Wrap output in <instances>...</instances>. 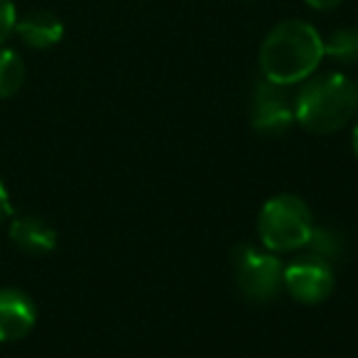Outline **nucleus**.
Returning <instances> with one entry per match:
<instances>
[{
	"mask_svg": "<svg viewBox=\"0 0 358 358\" xmlns=\"http://www.w3.org/2000/svg\"><path fill=\"white\" fill-rule=\"evenodd\" d=\"M324 59V37L307 20L287 17L270 27L258 52L263 79L280 86H297L317 74Z\"/></svg>",
	"mask_w": 358,
	"mask_h": 358,
	"instance_id": "1",
	"label": "nucleus"
},
{
	"mask_svg": "<svg viewBox=\"0 0 358 358\" xmlns=\"http://www.w3.org/2000/svg\"><path fill=\"white\" fill-rule=\"evenodd\" d=\"M356 113V81L338 71L309 76L294 94V120L309 133L331 135L351 123Z\"/></svg>",
	"mask_w": 358,
	"mask_h": 358,
	"instance_id": "2",
	"label": "nucleus"
},
{
	"mask_svg": "<svg viewBox=\"0 0 358 358\" xmlns=\"http://www.w3.org/2000/svg\"><path fill=\"white\" fill-rule=\"evenodd\" d=\"M314 216L307 201L297 194H278L268 199L258 216V236L265 250L275 255L294 253L307 245L314 229Z\"/></svg>",
	"mask_w": 358,
	"mask_h": 358,
	"instance_id": "3",
	"label": "nucleus"
},
{
	"mask_svg": "<svg viewBox=\"0 0 358 358\" xmlns=\"http://www.w3.org/2000/svg\"><path fill=\"white\" fill-rule=\"evenodd\" d=\"M285 265L275 253L243 243L234 250L236 287L250 302L265 304L282 292Z\"/></svg>",
	"mask_w": 358,
	"mask_h": 358,
	"instance_id": "4",
	"label": "nucleus"
},
{
	"mask_svg": "<svg viewBox=\"0 0 358 358\" xmlns=\"http://www.w3.org/2000/svg\"><path fill=\"white\" fill-rule=\"evenodd\" d=\"M334 265L312 253H304L285 265L282 289L299 304H319L334 292Z\"/></svg>",
	"mask_w": 358,
	"mask_h": 358,
	"instance_id": "5",
	"label": "nucleus"
},
{
	"mask_svg": "<svg viewBox=\"0 0 358 358\" xmlns=\"http://www.w3.org/2000/svg\"><path fill=\"white\" fill-rule=\"evenodd\" d=\"M294 123H297L294 120V96L289 94V86L260 79L253 89V99H250V125L255 128V133L282 135Z\"/></svg>",
	"mask_w": 358,
	"mask_h": 358,
	"instance_id": "6",
	"label": "nucleus"
},
{
	"mask_svg": "<svg viewBox=\"0 0 358 358\" xmlns=\"http://www.w3.org/2000/svg\"><path fill=\"white\" fill-rule=\"evenodd\" d=\"M37 307L22 289H0V343L20 341L35 329Z\"/></svg>",
	"mask_w": 358,
	"mask_h": 358,
	"instance_id": "7",
	"label": "nucleus"
},
{
	"mask_svg": "<svg viewBox=\"0 0 358 358\" xmlns=\"http://www.w3.org/2000/svg\"><path fill=\"white\" fill-rule=\"evenodd\" d=\"M15 32L32 50H50V47L59 45L64 37V22L52 10H32L17 17Z\"/></svg>",
	"mask_w": 358,
	"mask_h": 358,
	"instance_id": "8",
	"label": "nucleus"
},
{
	"mask_svg": "<svg viewBox=\"0 0 358 358\" xmlns=\"http://www.w3.org/2000/svg\"><path fill=\"white\" fill-rule=\"evenodd\" d=\"M10 241L27 255H47L57 248V231L40 216H20L10 224Z\"/></svg>",
	"mask_w": 358,
	"mask_h": 358,
	"instance_id": "9",
	"label": "nucleus"
},
{
	"mask_svg": "<svg viewBox=\"0 0 358 358\" xmlns=\"http://www.w3.org/2000/svg\"><path fill=\"white\" fill-rule=\"evenodd\" d=\"M324 57L343 66L358 64V30L356 27H338L324 37Z\"/></svg>",
	"mask_w": 358,
	"mask_h": 358,
	"instance_id": "10",
	"label": "nucleus"
},
{
	"mask_svg": "<svg viewBox=\"0 0 358 358\" xmlns=\"http://www.w3.org/2000/svg\"><path fill=\"white\" fill-rule=\"evenodd\" d=\"M307 253L317 255V258H324L327 263L336 265L338 260L346 255V241L338 231L327 229V226H314L312 236L307 241Z\"/></svg>",
	"mask_w": 358,
	"mask_h": 358,
	"instance_id": "11",
	"label": "nucleus"
},
{
	"mask_svg": "<svg viewBox=\"0 0 358 358\" xmlns=\"http://www.w3.org/2000/svg\"><path fill=\"white\" fill-rule=\"evenodd\" d=\"M25 84V62L15 50L0 47V101L10 99Z\"/></svg>",
	"mask_w": 358,
	"mask_h": 358,
	"instance_id": "12",
	"label": "nucleus"
},
{
	"mask_svg": "<svg viewBox=\"0 0 358 358\" xmlns=\"http://www.w3.org/2000/svg\"><path fill=\"white\" fill-rule=\"evenodd\" d=\"M17 22V10L13 0H0V45L15 32Z\"/></svg>",
	"mask_w": 358,
	"mask_h": 358,
	"instance_id": "13",
	"label": "nucleus"
},
{
	"mask_svg": "<svg viewBox=\"0 0 358 358\" xmlns=\"http://www.w3.org/2000/svg\"><path fill=\"white\" fill-rule=\"evenodd\" d=\"M13 216V204H10V194H8L3 179H0V224H6Z\"/></svg>",
	"mask_w": 358,
	"mask_h": 358,
	"instance_id": "14",
	"label": "nucleus"
},
{
	"mask_svg": "<svg viewBox=\"0 0 358 358\" xmlns=\"http://www.w3.org/2000/svg\"><path fill=\"white\" fill-rule=\"evenodd\" d=\"M304 3L317 13H329V10H336L343 0H304Z\"/></svg>",
	"mask_w": 358,
	"mask_h": 358,
	"instance_id": "15",
	"label": "nucleus"
},
{
	"mask_svg": "<svg viewBox=\"0 0 358 358\" xmlns=\"http://www.w3.org/2000/svg\"><path fill=\"white\" fill-rule=\"evenodd\" d=\"M353 150H356V155H358V120H356V125H353Z\"/></svg>",
	"mask_w": 358,
	"mask_h": 358,
	"instance_id": "16",
	"label": "nucleus"
}]
</instances>
